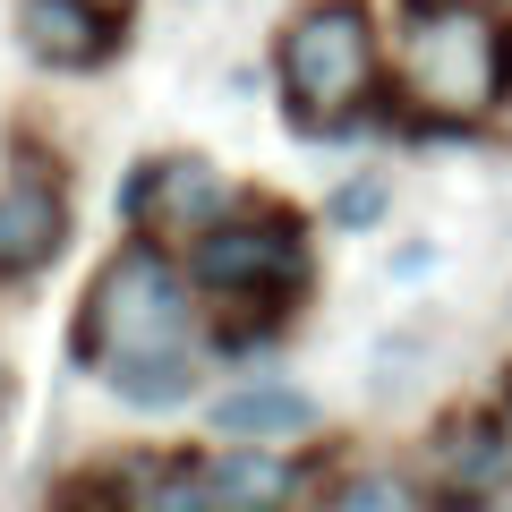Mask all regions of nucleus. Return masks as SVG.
<instances>
[{
	"label": "nucleus",
	"mask_w": 512,
	"mask_h": 512,
	"mask_svg": "<svg viewBox=\"0 0 512 512\" xmlns=\"http://www.w3.org/2000/svg\"><path fill=\"white\" fill-rule=\"evenodd\" d=\"M154 350H197V299L163 239H128L77 308V359L103 376L111 359H154Z\"/></svg>",
	"instance_id": "nucleus-3"
},
{
	"label": "nucleus",
	"mask_w": 512,
	"mask_h": 512,
	"mask_svg": "<svg viewBox=\"0 0 512 512\" xmlns=\"http://www.w3.org/2000/svg\"><path fill=\"white\" fill-rule=\"evenodd\" d=\"M94 9H111V18H120V9H128V0H94Z\"/></svg>",
	"instance_id": "nucleus-17"
},
{
	"label": "nucleus",
	"mask_w": 512,
	"mask_h": 512,
	"mask_svg": "<svg viewBox=\"0 0 512 512\" xmlns=\"http://www.w3.org/2000/svg\"><path fill=\"white\" fill-rule=\"evenodd\" d=\"M205 478H214L222 512H282V504L299 495V478H308V461H274L265 444H248V453L205 461Z\"/></svg>",
	"instance_id": "nucleus-11"
},
{
	"label": "nucleus",
	"mask_w": 512,
	"mask_h": 512,
	"mask_svg": "<svg viewBox=\"0 0 512 512\" xmlns=\"http://www.w3.org/2000/svg\"><path fill=\"white\" fill-rule=\"evenodd\" d=\"M444 512H478V504H444Z\"/></svg>",
	"instance_id": "nucleus-18"
},
{
	"label": "nucleus",
	"mask_w": 512,
	"mask_h": 512,
	"mask_svg": "<svg viewBox=\"0 0 512 512\" xmlns=\"http://www.w3.org/2000/svg\"><path fill=\"white\" fill-rule=\"evenodd\" d=\"M146 222H163L171 239L180 231H214V222H231V188H222V171L205 163V154H163L154 163V214Z\"/></svg>",
	"instance_id": "nucleus-9"
},
{
	"label": "nucleus",
	"mask_w": 512,
	"mask_h": 512,
	"mask_svg": "<svg viewBox=\"0 0 512 512\" xmlns=\"http://www.w3.org/2000/svg\"><path fill=\"white\" fill-rule=\"evenodd\" d=\"M103 384L128 410H188L205 384V350H154V359H111Z\"/></svg>",
	"instance_id": "nucleus-10"
},
{
	"label": "nucleus",
	"mask_w": 512,
	"mask_h": 512,
	"mask_svg": "<svg viewBox=\"0 0 512 512\" xmlns=\"http://www.w3.org/2000/svg\"><path fill=\"white\" fill-rule=\"evenodd\" d=\"M504 402H512V384H504Z\"/></svg>",
	"instance_id": "nucleus-19"
},
{
	"label": "nucleus",
	"mask_w": 512,
	"mask_h": 512,
	"mask_svg": "<svg viewBox=\"0 0 512 512\" xmlns=\"http://www.w3.org/2000/svg\"><path fill=\"white\" fill-rule=\"evenodd\" d=\"M111 43H120V18L111 9H94V0H18V52L35 60V69H103Z\"/></svg>",
	"instance_id": "nucleus-6"
},
{
	"label": "nucleus",
	"mask_w": 512,
	"mask_h": 512,
	"mask_svg": "<svg viewBox=\"0 0 512 512\" xmlns=\"http://www.w3.org/2000/svg\"><path fill=\"white\" fill-rule=\"evenodd\" d=\"M274 77H282V111H291L299 137H350V111L384 77L376 9L367 0H308L274 43Z\"/></svg>",
	"instance_id": "nucleus-1"
},
{
	"label": "nucleus",
	"mask_w": 512,
	"mask_h": 512,
	"mask_svg": "<svg viewBox=\"0 0 512 512\" xmlns=\"http://www.w3.org/2000/svg\"><path fill=\"white\" fill-rule=\"evenodd\" d=\"M325 512H427V495L410 487L402 470H384V461H367V470H350L342 487H333Z\"/></svg>",
	"instance_id": "nucleus-12"
},
{
	"label": "nucleus",
	"mask_w": 512,
	"mask_h": 512,
	"mask_svg": "<svg viewBox=\"0 0 512 512\" xmlns=\"http://www.w3.org/2000/svg\"><path fill=\"white\" fill-rule=\"evenodd\" d=\"M69 248V180L43 154H18L0 180V282H35Z\"/></svg>",
	"instance_id": "nucleus-5"
},
{
	"label": "nucleus",
	"mask_w": 512,
	"mask_h": 512,
	"mask_svg": "<svg viewBox=\"0 0 512 512\" xmlns=\"http://www.w3.org/2000/svg\"><path fill=\"white\" fill-rule=\"evenodd\" d=\"M512 86V26L470 0H410L402 26V94L419 120H487Z\"/></svg>",
	"instance_id": "nucleus-2"
},
{
	"label": "nucleus",
	"mask_w": 512,
	"mask_h": 512,
	"mask_svg": "<svg viewBox=\"0 0 512 512\" xmlns=\"http://www.w3.org/2000/svg\"><path fill=\"white\" fill-rule=\"evenodd\" d=\"M436 274V248H427V239H402V248H393V282H427Z\"/></svg>",
	"instance_id": "nucleus-16"
},
{
	"label": "nucleus",
	"mask_w": 512,
	"mask_h": 512,
	"mask_svg": "<svg viewBox=\"0 0 512 512\" xmlns=\"http://www.w3.org/2000/svg\"><path fill=\"white\" fill-rule=\"evenodd\" d=\"M205 419H214L231 444H291V436H316V402L299 393V384H231L222 402H205Z\"/></svg>",
	"instance_id": "nucleus-7"
},
{
	"label": "nucleus",
	"mask_w": 512,
	"mask_h": 512,
	"mask_svg": "<svg viewBox=\"0 0 512 512\" xmlns=\"http://www.w3.org/2000/svg\"><path fill=\"white\" fill-rule=\"evenodd\" d=\"M154 163H163V154H154ZM154 163H137L128 188H120V222H137V231H146V214H154Z\"/></svg>",
	"instance_id": "nucleus-15"
},
{
	"label": "nucleus",
	"mask_w": 512,
	"mask_h": 512,
	"mask_svg": "<svg viewBox=\"0 0 512 512\" xmlns=\"http://www.w3.org/2000/svg\"><path fill=\"white\" fill-rule=\"evenodd\" d=\"M384 214H393V188H384V180H342V188H333V205H325L333 231H376Z\"/></svg>",
	"instance_id": "nucleus-14"
},
{
	"label": "nucleus",
	"mask_w": 512,
	"mask_h": 512,
	"mask_svg": "<svg viewBox=\"0 0 512 512\" xmlns=\"http://www.w3.org/2000/svg\"><path fill=\"white\" fill-rule=\"evenodd\" d=\"M146 512H222L205 461H163V470L146 478Z\"/></svg>",
	"instance_id": "nucleus-13"
},
{
	"label": "nucleus",
	"mask_w": 512,
	"mask_h": 512,
	"mask_svg": "<svg viewBox=\"0 0 512 512\" xmlns=\"http://www.w3.org/2000/svg\"><path fill=\"white\" fill-rule=\"evenodd\" d=\"M436 470L461 487V504H478L487 487H504V478H512L504 419H487V410H453V419L436 427Z\"/></svg>",
	"instance_id": "nucleus-8"
},
{
	"label": "nucleus",
	"mask_w": 512,
	"mask_h": 512,
	"mask_svg": "<svg viewBox=\"0 0 512 512\" xmlns=\"http://www.w3.org/2000/svg\"><path fill=\"white\" fill-rule=\"evenodd\" d=\"M188 282L214 291V299H239L256 316H274L308 291V231L291 214H274V205L265 214H231L188 248Z\"/></svg>",
	"instance_id": "nucleus-4"
}]
</instances>
